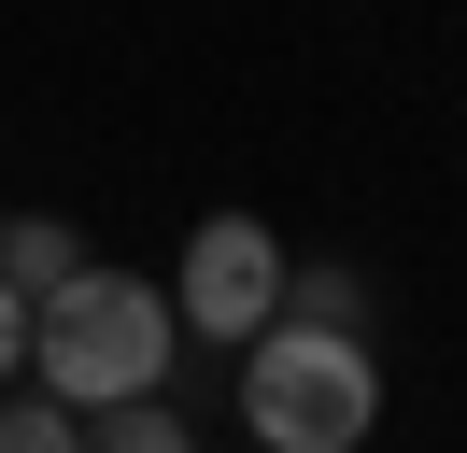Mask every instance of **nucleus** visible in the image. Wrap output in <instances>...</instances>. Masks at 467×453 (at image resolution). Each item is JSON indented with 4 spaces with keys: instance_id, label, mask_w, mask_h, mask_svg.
Segmentation results:
<instances>
[{
    "instance_id": "3",
    "label": "nucleus",
    "mask_w": 467,
    "mask_h": 453,
    "mask_svg": "<svg viewBox=\"0 0 467 453\" xmlns=\"http://www.w3.org/2000/svg\"><path fill=\"white\" fill-rule=\"evenodd\" d=\"M171 311L199 340H255L269 311H284V241H269L255 213H213L199 241H184V283H171Z\"/></svg>"
},
{
    "instance_id": "6",
    "label": "nucleus",
    "mask_w": 467,
    "mask_h": 453,
    "mask_svg": "<svg viewBox=\"0 0 467 453\" xmlns=\"http://www.w3.org/2000/svg\"><path fill=\"white\" fill-rule=\"evenodd\" d=\"M0 453H86V411H71V396H0Z\"/></svg>"
},
{
    "instance_id": "2",
    "label": "nucleus",
    "mask_w": 467,
    "mask_h": 453,
    "mask_svg": "<svg viewBox=\"0 0 467 453\" xmlns=\"http://www.w3.org/2000/svg\"><path fill=\"white\" fill-rule=\"evenodd\" d=\"M241 425H255L269 453H354V439L382 425V368H368V340L269 311L255 354H241Z\"/></svg>"
},
{
    "instance_id": "8",
    "label": "nucleus",
    "mask_w": 467,
    "mask_h": 453,
    "mask_svg": "<svg viewBox=\"0 0 467 453\" xmlns=\"http://www.w3.org/2000/svg\"><path fill=\"white\" fill-rule=\"evenodd\" d=\"M15 368H29V298L0 283V383H15Z\"/></svg>"
},
{
    "instance_id": "1",
    "label": "nucleus",
    "mask_w": 467,
    "mask_h": 453,
    "mask_svg": "<svg viewBox=\"0 0 467 453\" xmlns=\"http://www.w3.org/2000/svg\"><path fill=\"white\" fill-rule=\"evenodd\" d=\"M171 340H184L171 283L71 269L57 298H29V383L71 396V411H114V396H156V383H171Z\"/></svg>"
},
{
    "instance_id": "7",
    "label": "nucleus",
    "mask_w": 467,
    "mask_h": 453,
    "mask_svg": "<svg viewBox=\"0 0 467 453\" xmlns=\"http://www.w3.org/2000/svg\"><path fill=\"white\" fill-rule=\"evenodd\" d=\"M284 311H297V326H340V340H368V283H354V269H284Z\"/></svg>"
},
{
    "instance_id": "5",
    "label": "nucleus",
    "mask_w": 467,
    "mask_h": 453,
    "mask_svg": "<svg viewBox=\"0 0 467 453\" xmlns=\"http://www.w3.org/2000/svg\"><path fill=\"white\" fill-rule=\"evenodd\" d=\"M86 453H199V439L171 396H114V411H86Z\"/></svg>"
},
{
    "instance_id": "4",
    "label": "nucleus",
    "mask_w": 467,
    "mask_h": 453,
    "mask_svg": "<svg viewBox=\"0 0 467 453\" xmlns=\"http://www.w3.org/2000/svg\"><path fill=\"white\" fill-rule=\"evenodd\" d=\"M71 269H86V241H71L57 213H0V283H15V298H57Z\"/></svg>"
}]
</instances>
